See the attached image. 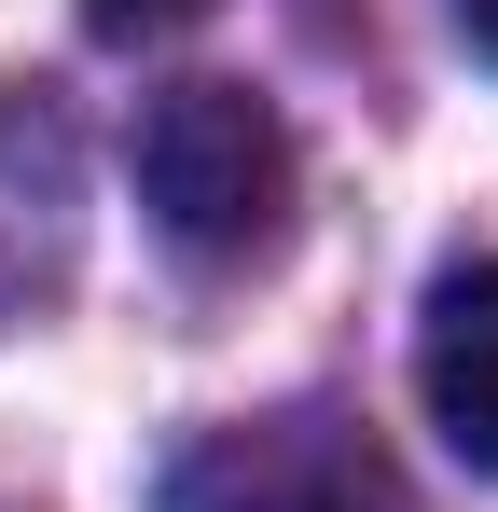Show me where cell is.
I'll list each match as a JSON object with an SVG mask.
<instances>
[{
	"label": "cell",
	"instance_id": "cell-2",
	"mask_svg": "<svg viewBox=\"0 0 498 512\" xmlns=\"http://www.w3.org/2000/svg\"><path fill=\"white\" fill-rule=\"evenodd\" d=\"M166 512H415L388 443L332 402H277V416H222L180 443Z\"/></svg>",
	"mask_w": 498,
	"mask_h": 512
},
{
	"label": "cell",
	"instance_id": "cell-3",
	"mask_svg": "<svg viewBox=\"0 0 498 512\" xmlns=\"http://www.w3.org/2000/svg\"><path fill=\"white\" fill-rule=\"evenodd\" d=\"M415 388H429V429L498 471V250L457 263L443 291H429V319H415Z\"/></svg>",
	"mask_w": 498,
	"mask_h": 512
},
{
	"label": "cell",
	"instance_id": "cell-5",
	"mask_svg": "<svg viewBox=\"0 0 498 512\" xmlns=\"http://www.w3.org/2000/svg\"><path fill=\"white\" fill-rule=\"evenodd\" d=\"M457 28H471V42H485V56H498V0H457Z\"/></svg>",
	"mask_w": 498,
	"mask_h": 512
},
{
	"label": "cell",
	"instance_id": "cell-1",
	"mask_svg": "<svg viewBox=\"0 0 498 512\" xmlns=\"http://www.w3.org/2000/svg\"><path fill=\"white\" fill-rule=\"evenodd\" d=\"M139 194H153L166 250L263 263L277 236H291V194H305L277 97H249V84H166L153 111H139Z\"/></svg>",
	"mask_w": 498,
	"mask_h": 512
},
{
	"label": "cell",
	"instance_id": "cell-4",
	"mask_svg": "<svg viewBox=\"0 0 498 512\" xmlns=\"http://www.w3.org/2000/svg\"><path fill=\"white\" fill-rule=\"evenodd\" d=\"M208 0H83V28L97 42H153V28H194Z\"/></svg>",
	"mask_w": 498,
	"mask_h": 512
}]
</instances>
